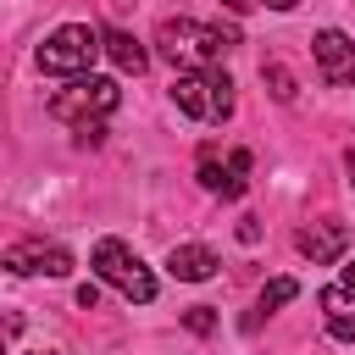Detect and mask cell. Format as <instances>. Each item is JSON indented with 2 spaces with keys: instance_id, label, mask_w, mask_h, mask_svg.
I'll use <instances>...</instances> for the list:
<instances>
[{
  "instance_id": "20",
  "label": "cell",
  "mask_w": 355,
  "mask_h": 355,
  "mask_svg": "<svg viewBox=\"0 0 355 355\" xmlns=\"http://www.w3.org/2000/svg\"><path fill=\"white\" fill-rule=\"evenodd\" d=\"M344 166H349V183H355V150H349V155H344Z\"/></svg>"
},
{
  "instance_id": "18",
  "label": "cell",
  "mask_w": 355,
  "mask_h": 355,
  "mask_svg": "<svg viewBox=\"0 0 355 355\" xmlns=\"http://www.w3.org/2000/svg\"><path fill=\"white\" fill-rule=\"evenodd\" d=\"M222 6H227V11H250L255 0H222Z\"/></svg>"
},
{
  "instance_id": "3",
  "label": "cell",
  "mask_w": 355,
  "mask_h": 355,
  "mask_svg": "<svg viewBox=\"0 0 355 355\" xmlns=\"http://www.w3.org/2000/svg\"><path fill=\"white\" fill-rule=\"evenodd\" d=\"M172 100H178V111H189L194 122H227V116H233V78H227V72H211V67L178 72Z\"/></svg>"
},
{
  "instance_id": "15",
  "label": "cell",
  "mask_w": 355,
  "mask_h": 355,
  "mask_svg": "<svg viewBox=\"0 0 355 355\" xmlns=\"http://www.w3.org/2000/svg\"><path fill=\"white\" fill-rule=\"evenodd\" d=\"M183 322H189L194 333H211V327H216V316H211V305H194V311H189Z\"/></svg>"
},
{
  "instance_id": "6",
  "label": "cell",
  "mask_w": 355,
  "mask_h": 355,
  "mask_svg": "<svg viewBox=\"0 0 355 355\" xmlns=\"http://www.w3.org/2000/svg\"><path fill=\"white\" fill-rule=\"evenodd\" d=\"M244 178H250V150H233V155H227V166L216 161V144H205V150H200V183H205L211 194L239 200V194H244Z\"/></svg>"
},
{
  "instance_id": "16",
  "label": "cell",
  "mask_w": 355,
  "mask_h": 355,
  "mask_svg": "<svg viewBox=\"0 0 355 355\" xmlns=\"http://www.w3.org/2000/svg\"><path fill=\"white\" fill-rule=\"evenodd\" d=\"M239 239H244V244H255V239H261V222H255V216H244V222H239Z\"/></svg>"
},
{
  "instance_id": "8",
  "label": "cell",
  "mask_w": 355,
  "mask_h": 355,
  "mask_svg": "<svg viewBox=\"0 0 355 355\" xmlns=\"http://www.w3.org/2000/svg\"><path fill=\"white\" fill-rule=\"evenodd\" d=\"M6 272H50V277H67L72 272V255L61 250V244H39V239H28V244H11L6 250Z\"/></svg>"
},
{
  "instance_id": "4",
  "label": "cell",
  "mask_w": 355,
  "mask_h": 355,
  "mask_svg": "<svg viewBox=\"0 0 355 355\" xmlns=\"http://www.w3.org/2000/svg\"><path fill=\"white\" fill-rule=\"evenodd\" d=\"M105 50V39L89 28V22H67V28H55L44 44H39V67L44 72H72V78H89V67H94V55Z\"/></svg>"
},
{
  "instance_id": "11",
  "label": "cell",
  "mask_w": 355,
  "mask_h": 355,
  "mask_svg": "<svg viewBox=\"0 0 355 355\" xmlns=\"http://www.w3.org/2000/svg\"><path fill=\"white\" fill-rule=\"evenodd\" d=\"M216 272V255L205 250V244H178L172 250V277H183V283H205Z\"/></svg>"
},
{
  "instance_id": "13",
  "label": "cell",
  "mask_w": 355,
  "mask_h": 355,
  "mask_svg": "<svg viewBox=\"0 0 355 355\" xmlns=\"http://www.w3.org/2000/svg\"><path fill=\"white\" fill-rule=\"evenodd\" d=\"M261 78L272 83V94H277L283 105L294 100V78H288V67H283V61H261Z\"/></svg>"
},
{
  "instance_id": "10",
  "label": "cell",
  "mask_w": 355,
  "mask_h": 355,
  "mask_svg": "<svg viewBox=\"0 0 355 355\" xmlns=\"http://www.w3.org/2000/svg\"><path fill=\"white\" fill-rule=\"evenodd\" d=\"M322 322H327V333L333 338H344V344H355V288H344V283H333V288H322Z\"/></svg>"
},
{
  "instance_id": "1",
  "label": "cell",
  "mask_w": 355,
  "mask_h": 355,
  "mask_svg": "<svg viewBox=\"0 0 355 355\" xmlns=\"http://www.w3.org/2000/svg\"><path fill=\"white\" fill-rule=\"evenodd\" d=\"M155 44H161V55H166V61H189V67L200 72V67L222 61V55L239 44V33H233V28H205V22L172 17V22H161V28H155Z\"/></svg>"
},
{
  "instance_id": "12",
  "label": "cell",
  "mask_w": 355,
  "mask_h": 355,
  "mask_svg": "<svg viewBox=\"0 0 355 355\" xmlns=\"http://www.w3.org/2000/svg\"><path fill=\"white\" fill-rule=\"evenodd\" d=\"M105 55H111V61H116L122 72H133V78H139V72L150 67V55H144V44H139L133 33H122V28H111V33H105Z\"/></svg>"
},
{
  "instance_id": "17",
  "label": "cell",
  "mask_w": 355,
  "mask_h": 355,
  "mask_svg": "<svg viewBox=\"0 0 355 355\" xmlns=\"http://www.w3.org/2000/svg\"><path fill=\"white\" fill-rule=\"evenodd\" d=\"M94 300H100V288H94V283H83V288H78V305H83V311H94Z\"/></svg>"
},
{
  "instance_id": "2",
  "label": "cell",
  "mask_w": 355,
  "mask_h": 355,
  "mask_svg": "<svg viewBox=\"0 0 355 355\" xmlns=\"http://www.w3.org/2000/svg\"><path fill=\"white\" fill-rule=\"evenodd\" d=\"M122 105V89L111 83V78H72L55 100H50V116L55 122H72L78 133H89V128H100V116H111Z\"/></svg>"
},
{
  "instance_id": "5",
  "label": "cell",
  "mask_w": 355,
  "mask_h": 355,
  "mask_svg": "<svg viewBox=\"0 0 355 355\" xmlns=\"http://www.w3.org/2000/svg\"><path fill=\"white\" fill-rule=\"evenodd\" d=\"M94 272H100L111 288H122L128 300H139V305L155 300V277H150V266H144L122 239H100V244H94Z\"/></svg>"
},
{
  "instance_id": "9",
  "label": "cell",
  "mask_w": 355,
  "mask_h": 355,
  "mask_svg": "<svg viewBox=\"0 0 355 355\" xmlns=\"http://www.w3.org/2000/svg\"><path fill=\"white\" fill-rule=\"evenodd\" d=\"M300 255H311L316 266H327V261H338L344 255V244H349V227L344 222H311V227H300Z\"/></svg>"
},
{
  "instance_id": "7",
  "label": "cell",
  "mask_w": 355,
  "mask_h": 355,
  "mask_svg": "<svg viewBox=\"0 0 355 355\" xmlns=\"http://www.w3.org/2000/svg\"><path fill=\"white\" fill-rule=\"evenodd\" d=\"M311 50H316V67H322V78H327L333 89L355 78V39H349V33H338V28H322V33L311 39Z\"/></svg>"
},
{
  "instance_id": "19",
  "label": "cell",
  "mask_w": 355,
  "mask_h": 355,
  "mask_svg": "<svg viewBox=\"0 0 355 355\" xmlns=\"http://www.w3.org/2000/svg\"><path fill=\"white\" fill-rule=\"evenodd\" d=\"M344 288H355V261H349V266H344Z\"/></svg>"
},
{
  "instance_id": "21",
  "label": "cell",
  "mask_w": 355,
  "mask_h": 355,
  "mask_svg": "<svg viewBox=\"0 0 355 355\" xmlns=\"http://www.w3.org/2000/svg\"><path fill=\"white\" fill-rule=\"evenodd\" d=\"M266 6H277V11H288V6H294V0H266Z\"/></svg>"
},
{
  "instance_id": "14",
  "label": "cell",
  "mask_w": 355,
  "mask_h": 355,
  "mask_svg": "<svg viewBox=\"0 0 355 355\" xmlns=\"http://www.w3.org/2000/svg\"><path fill=\"white\" fill-rule=\"evenodd\" d=\"M294 294H300V283H294V277H277V283L261 288V311H277V305H288Z\"/></svg>"
}]
</instances>
